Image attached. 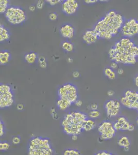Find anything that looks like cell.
<instances>
[{"label":"cell","mask_w":138,"mask_h":155,"mask_svg":"<svg viewBox=\"0 0 138 155\" xmlns=\"http://www.w3.org/2000/svg\"><path fill=\"white\" fill-rule=\"evenodd\" d=\"M5 125L2 120L0 121V137H2L5 134Z\"/></svg>","instance_id":"obj_29"},{"label":"cell","mask_w":138,"mask_h":155,"mask_svg":"<svg viewBox=\"0 0 138 155\" xmlns=\"http://www.w3.org/2000/svg\"><path fill=\"white\" fill-rule=\"evenodd\" d=\"M54 150L47 137H34L30 140L28 155H54Z\"/></svg>","instance_id":"obj_4"},{"label":"cell","mask_w":138,"mask_h":155,"mask_svg":"<svg viewBox=\"0 0 138 155\" xmlns=\"http://www.w3.org/2000/svg\"><path fill=\"white\" fill-rule=\"evenodd\" d=\"M11 145L7 141H2L0 143V150L1 151H6L10 148Z\"/></svg>","instance_id":"obj_27"},{"label":"cell","mask_w":138,"mask_h":155,"mask_svg":"<svg viewBox=\"0 0 138 155\" xmlns=\"http://www.w3.org/2000/svg\"><path fill=\"white\" fill-rule=\"evenodd\" d=\"M89 117L91 119H95L98 118L101 115V113L100 111L96 110H91L89 113Z\"/></svg>","instance_id":"obj_26"},{"label":"cell","mask_w":138,"mask_h":155,"mask_svg":"<svg viewBox=\"0 0 138 155\" xmlns=\"http://www.w3.org/2000/svg\"><path fill=\"white\" fill-rule=\"evenodd\" d=\"M73 76L74 78H79L80 76V73L78 71H75L73 73Z\"/></svg>","instance_id":"obj_41"},{"label":"cell","mask_w":138,"mask_h":155,"mask_svg":"<svg viewBox=\"0 0 138 155\" xmlns=\"http://www.w3.org/2000/svg\"><path fill=\"white\" fill-rule=\"evenodd\" d=\"M125 21L124 17L114 10H110L98 20L93 30L99 39H110L121 32Z\"/></svg>","instance_id":"obj_2"},{"label":"cell","mask_w":138,"mask_h":155,"mask_svg":"<svg viewBox=\"0 0 138 155\" xmlns=\"http://www.w3.org/2000/svg\"><path fill=\"white\" fill-rule=\"evenodd\" d=\"M51 114L53 118L55 119V120H57L58 118V115L57 113H56L55 110L53 107L52 109L51 110Z\"/></svg>","instance_id":"obj_34"},{"label":"cell","mask_w":138,"mask_h":155,"mask_svg":"<svg viewBox=\"0 0 138 155\" xmlns=\"http://www.w3.org/2000/svg\"><path fill=\"white\" fill-rule=\"evenodd\" d=\"M84 2H85V3L88 4H93L96 3L98 2L97 0H86Z\"/></svg>","instance_id":"obj_38"},{"label":"cell","mask_w":138,"mask_h":155,"mask_svg":"<svg viewBox=\"0 0 138 155\" xmlns=\"http://www.w3.org/2000/svg\"><path fill=\"white\" fill-rule=\"evenodd\" d=\"M114 92L112 91V90H109L108 91V95L109 96H112L114 95Z\"/></svg>","instance_id":"obj_44"},{"label":"cell","mask_w":138,"mask_h":155,"mask_svg":"<svg viewBox=\"0 0 138 155\" xmlns=\"http://www.w3.org/2000/svg\"><path fill=\"white\" fill-rule=\"evenodd\" d=\"M58 18V15L56 12H51L49 15V19L52 21H55Z\"/></svg>","instance_id":"obj_32"},{"label":"cell","mask_w":138,"mask_h":155,"mask_svg":"<svg viewBox=\"0 0 138 155\" xmlns=\"http://www.w3.org/2000/svg\"><path fill=\"white\" fill-rule=\"evenodd\" d=\"M120 101L115 99H110L107 101L104 105L106 113L108 118H113L117 116L121 111Z\"/></svg>","instance_id":"obj_11"},{"label":"cell","mask_w":138,"mask_h":155,"mask_svg":"<svg viewBox=\"0 0 138 155\" xmlns=\"http://www.w3.org/2000/svg\"><path fill=\"white\" fill-rule=\"evenodd\" d=\"M98 130L101 139L105 141L112 139L117 132L114 123L109 120H104L101 122L98 126Z\"/></svg>","instance_id":"obj_9"},{"label":"cell","mask_w":138,"mask_h":155,"mask_svg":"<svg viewBox=\"0 0 138 155\" xmlns=\"http://www.w3.org/2000/svg\"><path fill=\"white\" fill-rule=\"evenodd\" d=\"M104 74L105 76L110 80L115 79L116 78V72L114 69L110 67H106L104 71Z\"/></svg>","instance_id":"obj_22"},{"label":"cell","mask_w":138,"mask_h":155,"mask_svg":"<svg viewBox=\"0 0 138 155\" xmlns=\"http://www.w3.org/2000/svg\"><path fill=\"white\" fill-rule=\"evenodd\" d=\"M87 118V115L81 111H71L66 113L61 121L63 132L68 136H79L84 131V122Z\"/></svg>","instance_id":"obj_3"},{"label":"cell","mask_w":138,"mask_h":155,"mask_svg":"<svg viewBox=\"0 0 138 155\" xmlns=\"http://www.w3.org/2000/svg\"><path fill=\"white\" fill-rule=\"evenodd\" d=\"M79 7V3L75 0H65L62 3L63 12L68 16L75 14Z\"/></svg>","instance_id":"obj_12"},{"label":"cell","mask_w":138,"mask_h":155,"mask_svg":"<svg viewBox=\"0 0 138 155\" xmlns=\"http://www.w3.org/2000/svg\"><path fill=\"white\" fill-rule=\"evenodd\" d=\"M11 37L10 32L8 28L3 25H0V42L8 41Z\"/></svg>","instance_id":"obj_17"},{"label":"cell","mask_w":138,"mask_h":155,"mask_svg":"<svg viewBox=\"0 0 138 155\" xmlns=\"http://www.w3.org/2000/svg\"><path fill=\"white\" fill-rule=\"evenodd\" d=\"M136 124H137V125H138V118H136Z\"/></svg>","instance_id":"obj_48"},{"label":"cell","mask_w":138,"mask_h":155,"mask_svg":"<svg viewBox=\"0 0 138 155\" xmlns=\"http://www.w3.org/2000/svg\"><path fill=\"white\" fill-rule=\"evenodd\" d=\"M95 155H115L114 153L107 150H101L95 153Z\"/></svg>","instance_id":"obj_30"},{"label":"cell","mask_w":138,"mask_h":155,"mask_svg":"<svg viewBox=\"0 0 138 155\" xmlns=\"http://www.w3.org/2000/svg\"><path fill=\"white\" fill-rule=\"evenodd\" d=\"M4 16L9 23L12 25H21L26 19L25 12L19 6H9Z\"/></svg>","instance_id":"obj_6"},{"label":"cell","mask_w":138,"mask_h":155,"mask_svg":"<svg viewBox=\"0 0 138 155\" xmlns=\"http://www.w3.org/2000/svg\"><path fill=\"white\" fill-rule=\"evenodd\" d=\"M61 47L64 51L68 52H71L74 51V47L72 43L69 42L68 41H65L62 43Z\"/></svg>","instance_id":"obj_23"},{"label":"cell","mask_w":138,"mask_h":155,"mask_svg":"<svg viewBox=\"0 0 138 155\" xmlns=\"http://www.w3.org/2000/svg\"><path fill=\"white\" fill-rule=\"evenodd\" d=\"M12 88L9 85L4 83L0 84V108L3 109L10 107L14 103Z\"/></svg>","instance_id":"obj_7"},{"label":"cell","mask_w":138,"mask_h":155,"mask_svg":"<svg viewBox=\"0 0 138 155\" xmlns=\"http://www.w3.org/2000/svg\"><path fill=\"white\" fill-rule=\"evenodd\" d=\"M74 104L76 105V106H77V107H80L82 106V101H81V100H79V99H78L76 102H75V104Z\"/></svg>","instance_id":"obj_40"},{"label":"cell","mask_w":138,"mask_h":155,"mask_svg":"<svg viewBox=\"0 0 138 155\" xmlns=\"http://www.w3.org/2000/svg\"><path fill=\"white\" fill-rule=\"evenodd\" d=\"M29 9H30V11L34 12V11H35V9H36V7H35V6L31 5L30 6V8H29Z\"/></svg>","instance_id":"obj_46"},{"label":"cell","mask_w":138,"mask_h":155,"mask_svg":"<svg viewBox=\"0 0 138 155\" xmlns=\"http://www.w3.org/2000/svg\"><path fill=\"white\" fill-rule=\"evenodd\" d=\"M11 53L7 50H3L0 52V64L6 65L8 63L11 59Z\"/></svg>","instance_id":"obj_18"},{"label":"cell","mask_w":138,"mask_h":155,"mask_svg":"<svg viewBox=\"0 0 138 155\" xmlns=\"http://www.w3.org/2000/svg\"><path fill=\"white\" fill-rule=\"evenodd\" d=\"M17 109L18 110L22 111V110H23L24 109V106L22 104H18L17 106Z\"/></svg>","instance_id":"obj_39"},{"label":"cell","mask_w":138,"mask_h":155,"mask_svg":"<svg viewBox=\"0 0 138 155\" xmlns=\"http://www.w3.org/2000/svg\"><path fill=\"white\" fill-rule=\"evenodd\" d=\"M47 2L51 6H54L57 4L59 3L61 1L60 0H47Z\"/></svg>","instance_id":"obj_33"},{"label":"cell","mask_w":138,"mask_h":155,"mask_svg":"<svg viewBox=\"0 0 138 155\" xmlns=\"http://www.w3.org/2000/svg\"><path fill=\"white\" fill-rule=\"evenodd\" d=\"M21 142V138L19 136H14L12 137V143L14 145L19 144Z\"/></svg>","instance_id":"obj_31"},{"label":"cell","mask_w":138,"mask_h":155,"mask_svg":"<svg viewBox=\"0 0 138 155\" xmlns=\"http://www.w3.org/2000/svg\"><path fill=\"white\" fill-rule=\"evenodd\" d=\"M9 6V1L0 0V13L5 14Z\"/></svg>","instance_id":"obj_24"},{"label":"cell","mask_w":138,"mask_h":155,"mask_svg":"<svg viewBox=\"0 0 138 155\" xmlns=\"http://www.w3.org/2000/svg\"><path fill=\"white\" fill-rule=\"evenodd\" d=\"M110 67L114 70L115 69H117L118 67V63H117V62H112L110 63Z\"/></svg>","instance_id":"obj_36"},{"label":"cell","mask_w":138,"mask_h":155,"mask_svg":"<svg viewBox=\"0 0 138 155\" xmlns=\"http://www.w3.org/2000/svg\"><path fill=\"white\" fill-rule=\"evenodd\" d=\"M117 73L119 74H122L124 73V70L122 68L117 69Z\"/></svg>","instance_id":"obj_43"},{"label":"cell","mask_w":138,"mask_h":155,"mask_svg":"<svg viewBox=\"0 0 138 155\" xmlns=\"http://www.w3.org/2000/svg\"><path fill=\"white\" fill-rule=\"evenodd\" d=\"M44 4V1H42V0L39 1L37 4V8H38L39 9H42L43 7Z\"/></svg>","instance_id":"obj_35"},{"label":"cell","mask_w":138,"mask_h":155,"mask_svg":"<svg viewBox=\"0 0 138 155\" xmlns=\"http://www.w3.org/2000/svg\"><path fill=\"white\" fill-rule=\"evenodd\" d=\"M121 33L124 37L131 38L138 35V21L135 18L125 20L123 25Z\"/></svg>","instance_id":"obj_10"},{"label":"cell","mask_w":138,"mask_h":155,"mask_svg":"<svg viewBox=\"0 0 138 155\" xmlns=\"http://www.w3.org/2000/svg\"><path fill=\"white\" fill-rule=\"evenodd\" d=\"M98 36L93 29L87 30L82 35V39L87 45H91L98 39Z\"/></svg>","instance_id":"obj_15"},{"label":"cell","mask_w":138,"mask_h":155,"mask_svg":"<svg viewBox=\"0 0 138 155\" xmlns=\"http://www.w3.org/2000/svg\"><path fill=\"white\" fill-rule=\"evenodd\" d=\"M67 61H68L69 63H71L73 62V59L72 58H68V60Z\"/></svg>","instance_id":"obj_47"},{"label":"cell","mask_w":138,"mask_h":155,"mask_svg":"<svg viewBox=\"0 0 138 155\" xmlns=\"http://www.w3.org/2000/svg\"><path fill=\"white\" fill-rule=\"evenodd\" d=\"M134 82H135V85H136V86L138 87V74L135 77Z\"/></svg>","instance_id":"obj_45"},{"label":"cell","mask_w":138,"mask_h":155,"mask_svg":"<svg viewBox=\"0 0 138 155\" xmlns=\"http://www.w3.org/2000/svg\"><path fill=\"white\" fill-rule=\"evenodd\" d=\"M60 33L63 38L70 39L74 36L75 28L72 25L67 23L61 26L60 28Z\"/></svg>","instance_id":"obj_14"},{"label":"cell","mask_w":138,"mask_h":155,"mask_svg":"<svg viewBox=\"0 0 138 155\" xmlns=\"http://www.w3.org/2000/svg\"><path fill=\"white\" fill-rule=\"evenodd\" d=\"M71 140L72 141H77L78 139V135H73V136H71Z\"/></svg>","instance_id":"obj_42"},{"label":"cell","mask_w":138,"mask_h":155,"mask_svg":"<svg viewBox=\"0 0 138 155\" xmlns=\"http://www.w3.org/2000/svg\"><path fill=\"white\" fill-rule=\"evenodd\" d=\"M38 62L39 66L42 68H46L47 67V62L46 61V58L43 56L40 57L38 58Z\"/></svg>","instance_id":"obj_28"},{"label":"cell","mask_w":138,"mask_h":155,"mask_svg":"<svg viewBox=\"0 0 138 155\" xmlns=\"http://www.w3.org/2000/svg\"><path fill=\"white\" fill-rule=\"evenodd\" d=\"M137 20H138V19H137Z\"/></svg>","instance_id":"obj_50"},{"label":"cell","mask_w":138,"mask_h":155,"mask_svg":"<svg viewBox=\"0 0 138 155\" xmlns=\"http://www.w3.org/2000/svg\"><path fill=\"white\" fill-rule=\"evenodd\" d=\"M117 144L121 148L124 149L125 151H128L130 146V141L127 136H122L117 141Z\"/></svg>","instance_id":"obj_16"},{"label":"cell","mask_w":138,"mask_h":155,"mask_svg":"<svg viewBox=\"0 0 138 155\" xmlns=\"http://www.w3.org/2000/svg\"><path fill=\"white\" fill-rule=\"evenodd\" d=\"M137 111H138V109L137 110Z\"/></svg>","instance_id":"obj_49"},{"label":"cell","mask_w":138,"mask_h":155,"mask_svg":"<svg viewBox=\"0 0 138 155\" xmlns=\"http://www.w3.org/2000/svg\"><path fill=\"white\" fill-rule=\"evenodd\" d=\"M121 104L129 109H138V92L127 90L120 99Z\"/></svg>","instance_id":"obj_8"},{"label":"cell","mask_w":138,"mask_h":155,"mask_svg":"<svg viewBox=\"0 0 138 155\" xmlns=\"http://www.w3.org/2000/svg\"><path fill=\"white\" fill-rule=\"evenodd\" d=\"M131 124L125 116H120L117 117L114 123V126L117 131H129Z\"/></svg>","instance_id":"obj_13"},{"label":"cell","mask_w":138,"mask_h":155,"mask_svg":"<svg viewBox=\"0 0 138 155\" xmlns=\"http://www.w3.org/2000/svg\"><path fill=\"white\" fill-rule=\"evenodd\" d=\"M58 95L59 98L68 101L72 104H74L79 99L78 88L72 83H65L58 88Z\"/></svg>","instance_id":"obj_5"},{"label":"cell","mask_w":138,"mask_h":155,"mask_svg":"<svg viewBox=\"0 0 138 155\" xmlns=\"http://www.w3.org/2000/svg\"><path fill=\"white\" fill-rule=\"evenodd\" d=\"M90 108H91V110H98V104H95V103H93L90 106Z\"/></svg>","instance_id":"obj_37"},{"label":"cell","mask_w":138,"mask_h":155,"mask_svg":"<svg viewBox=\"0 0 138 155\" xmlns=\"http://www.w3.org/2000/svg\"><path fill=\"white\" fill-rule=\"evenodd\" d=\"M72 104L68 101H66L63 99L59 98L56 102V106L58 109L60 111H66L71 106Z\"/></svg>","instance_id":"obj_19"},{"label":"cell","mask_w":138,"mask_h":155,"mask_svg":"<svg viewBox=\"0 0 138 155\" xmlns=\"http://www.w3.org/2000/svg\"><path fill=\"white\" fill-rule=\"evenodd\" d=\"M96 126L95 121L91 118H88L84 122L83 125V130L85 131H90L94 129Z\"/></svg>","instance_id":"obj_20"},{"label":"cell","mask_w":138,"mask_h":155,"mask_svg":"<svg viewBox=\"0 0 138 155\" xmlns=\"http://www.w3.org/2000/svg\"><path fill=\"white\" fill-rule=\"evenodd\" d=\"M38 58V55L35 52H30L25 55L24 58L25 61L30 64L35 63Z\"/></svg>","instance_id":"obj_21"},{"label":"cell","mask_w":138,"mask_h":155,"mask_svg":"<svg viewBox=\"0 0 138 155\" xmlns=\"http://www.w3.org/2000/svg\"><path fill=\"white\" fill-rule=\"evenodd\" d=\"M108 54L112 62L124 65H134L138 58V46L131 38L123 37L110 48Z\"/></svg>","instance_id":"obj_1"},{"label":"cell","mask_w":138,"mask_h":155,"mask_svg":"<svg viewBox=\"0 0 138 155\" xmlns=\"http://www.w3.org/2000/svg\"><path fill=\"white\" fill-rule=\"evenodd\" d=\"M63 155H81V152L76 149L69 148L63 151Z\"/></svg>","instance_id":"obj_25"}]
</instances>
